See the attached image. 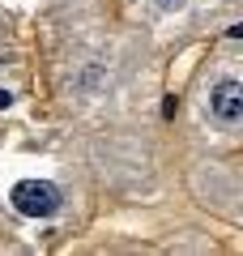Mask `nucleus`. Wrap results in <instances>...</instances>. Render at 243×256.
<instances>
[{
	"instance_id": "1",
	"label": "nucleus",
	"mask_w": 243,
	"mask_h": 256,
	"mask_svg": "<svg viewBox=\"0 0 243 256\" xmlns=\"http://www.w3.org/2000/svg\"><path fill=\"white\" fill-rule=\"evenodd\" d=\"M9 201H13V210L26 214V218H52V214H60L64 196H60V188L47 184V180H22L18 188L9 192Z\"/></svg>"
},
{
	"instance_id": "2",
	"label": "nucleus",
	"mask_w": 243,
	"mask_h": 256,
	"mask_svg": "<svg viewBox=\"0 0 243 256\" xmlns=\"http://www.w3.org/2000/svg\"><path fill=\"white\" fill-rule=\"evenodd\" d=\"M209 116H214L218 124H226V128H234L243 120V86L234 82V77L214 82V90H209Z\"/></svg>"
},
{
	"instance_id": "3",
	"label": "nucleus",
	"mask_w": 243,
	"mask_h": 256,
	"mask_svg": "<svg viewBox=\"0 0 243 256\" xmlns=\"http://www.w3.org/2000/svg\"><path fill=\"white\" fill-rule=\"evenodd\" d=\"M162 9H184V4H188V0H158Z\"/></svg>"
},
{
	"instance_id": "4",
	"label": "nucleus",
	"mask_w": 243,
	"mask_h": 256,
	"mask_svg": "<svg viewBox=\"0 0 243 256\" xmlns=\"http://www.w3.org/2000/svg\"><path fill=\"white\" fill-rule=\"evenodd\" d=\"M9 102H13V94H9V90H0V107H9Z\"/></svg>"
}]
</instances>
